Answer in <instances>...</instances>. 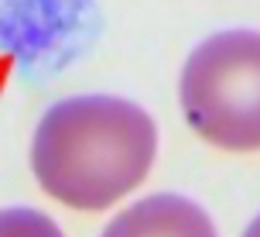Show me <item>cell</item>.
<instances>
[{"label": "cell", "mask_w": 260, "mask_h": 237, "mask_svg": "<svg viewBox=\"0 0 260 237\" xmlns=\"http://www.w3.org/2000/svg\"><path fill=\"white\" fill-rule=\"evenodd\" d=\"M103 237H216V227L192 199L161 193L123 210Z\"/></svg>", "instance_id": "3957f363"}, {"label": "cell", "mask_w": 260, "mask_h": 237, "mask_svg": "<svg viewBox=\"0 0 260 237\" xmlns=\"http://www.w3.org/2000/svg\"><path fill=\"white\" fill-rule=\"evenodd\" d=\"M260 38L222 31L202 41L182 69V107L199 138L226 151L260 145Z\"/></svg>", "instance_id": "7a4b0ae2"}, {"label": "cell", "mask_w": 260, "mask_h": 237, "mask_svg": "<svg viewBox=\"0 0 260 237\" xmlns=\"http://www.w3.org/2000/svg\"><path fill=\"white\" fill-rule=\"evenodd\" d=\"M157 151L154 120L117 96H76L41 117L31 169L52 199L103 210L147 179Z\"/></svg>", "instance_id": "6da1fadb"}, {"label": "cell", "mask_w": 260, "mask_h": 237, "mask_svg": "<svg viewBox=\"0 0 260 237\" xmlns=\"http://www.w3.org/2000/svg\"><path fill=\"white\" fill-rule=\"evenodd\" d=\"M0 237H62L58 224L38 210H0Z\"/></svg>", "instance_id": "277c9868"}]
</instances>
